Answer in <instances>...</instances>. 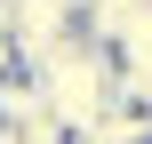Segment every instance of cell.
<instances>
[{
  "label": "cell",
  "mask_w": 152,
  "mask_h": 144,
  "mask_svg": "<svg viewBox=\"0 0 152 144\" xmlns=\"http://www.w3.org/2000/svg\"><path fill=\"white\" fill-rule=\"evenodd\" d=\"M32 72L48 80V96H56V120H64L72 136H80L88 120H104V112L128 96V88H120V56H112L96 32H72V40H64L48 64H32Z\"/></svg>",
  "instance_id": "6da1fadb"
},
{
  "label": "cell",
  "mask_w": 152,
  "mask_h": 144,
  "mask_svg": "<svg viewBox=\"0 0 152 144\" xmlns=\"http://www.w3.org/2000/svg\"><path fill=\"white\" fill-rule=\"evenodd\" d=\"M56 120V96H48V80L32 72V64H16L8 80H0V128H48Z\"/></svg>",
  "instance_id": "7a4b0ae2"
},
{
  "label": "cell",
  "mask_w": 152,
  "mask_h": 144,
  "mask_svg": "<svg viewBox=\"0 0 152 144\" xmlns=\"http://www.w3.org/2000/svg\"><path fill=\"white\" fill-rule=\"evenodd\" d=\"M72 144H80V136H72Z\"/></svg>",
  "instance_id": "3957f363"
}]
</instances>
